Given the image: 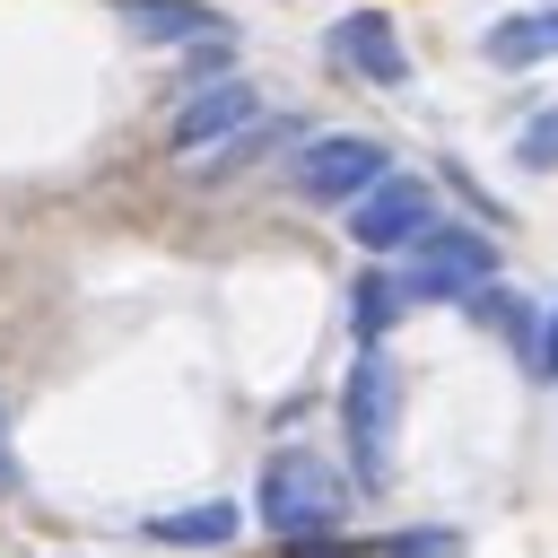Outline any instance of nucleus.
Wrapping results in <instances>:
<instances>
[{
	"label": "nucleus",
	"instance_id": "obj_1",
	"mask_svg": "<svg viewBox=\"0 0 558 558\" xmlns=\"http://www.w3.org/2000/svg\"><path fill=\"white\" fill-rule=\"evenodd\" d=\"M392 436H401V375H392V357L375 340L340 375V445H349V480L357 488H384L392 480Z\"/></svg>",
	"mask_w": 558,
	"mask_h": 558
},
{
	"label": "nucleus",
	"instance_id": "obj_2",
	"mask_svg": "<svg viewBox=\"0 0 558 558\" xmlns=\"http://www.w3.org/2000/svg\"><path fill=\"white\" fill-rule=\"evenodd\" d=\"M253 506H262V523H270L279 541H314V532H331V523H340L349 480H340V462H323L314 445H279V453L262 462Z\"/></svg>",
	"mask_w": 558,
	"mask_h": 558
},
{
	"label": "nucleus",
	"instance_id": "obj_3",
	"mask_svg": "<svg viewBox=\"0 0 558 558\" xmlns=\"http://www.w3.org/2000/svg\"><path fill=\"white\" fill-rule=\"evenodd\" d=\"M488 279H497V244H488L480 227H445V218H436V227L410 244V262H401L410 305H471Z\"/></svg>",
	"mask_w": 558,
	"mask_h": 558
},
{
	"label": "nucleus",
	"instance_id": "obj_4",
	"mask_svg": "<svg viewBox=\"0 0 558 558\" xmlns=\"http://www.w3.org/2000/svg\"><path fill=\"white\" fill-rule=\"evenodd\" d=\"M392 174V157H384V140H366V131H331V140H305L296 148V166H288V183H296V201H314V209H349L366 183H384Z\"/></svg>",
	"mask_w": 558,
	"mask_h": 558
},
{
	"label": "nucleus",
	"instance_id": "obj_5",
	"mask_svg": "<svg viewBox=\"0 0 558 558\" xmlns=\"http://www.w3.org/2000/svg\"><path fill=\"white\" fill-rule=\"evenodd\" d=\"M244 122H262V96H253V78L218 70V78H192V96H183L174 122H166V148H174V157H209V148H227Z\"/></svg>",
	"mask_w": 558,
	"mask_h": 558
},
{
	"label": "nucleus",
	"instance_id": "obj_6",
	"mask_svg": "<svg viewBox=\"0 0 558 558\" xmlns=\"http://www.w3.org/2000/svg\"><path fill=\"white\" fill-rule=\"evenodd\" d=\"M427 227H436V192L418 174H384L349 201V244L357 253H410Z\"/></svg>",
	"mask_w": 558,
	"mask_h": 558
},
{
	"label": "nucleus",
	"instance_id": "obj_7",
	"mask_svg": "<svg viewBox=\"0 0 558 558\" xmlns=\"http://www.w3.org/2000/svg\"><path fill=\"white\" fill-rule=\"evenodd\" d=\"M323 52L349 70V78H366V87H401L410 78V52H401V26L384 17V9H349L331 35H323Z\"/></svg>",
	"mask_w": 558,
	"mask_h": 558
},
{
	"label": "nucleus",
	"instance_id": "obj_8",
	"mask_svg": "<svg viewBox=\"0 0 558 558\" xmlns=\"http://www.w3.org/2000/svg\"><path fill=\"white\" fill-rule=\"evenodd\" d=\"M122 26L140 44H227V17L209 0H122Z\"/></svg>",
	"mask_w": 558,
	"mask_h": 558
},
{
	"label": "nucleus",
	"instance_id": "obj_9",
	"mask_svg": "<svg viewBox=\"0 0 558 558\" xmlns=\"http://www.w3.org/2000/svg\"><path fill=\"white\" fill-rule=\"evenodd\" d=\"M480 52L497 70H532V61H558V9H523V17H497L480 35Z\"/></svg>",
	"mask_w": 558,
	"mask_h": 558
},
{
	"label": "nucleus",
	"instance_id": "obj_10",
	"mask_svg": "<svg viewBox=\"0 0 558 558\" xmlns=\"http://www.w3.org/2000/svg\"><path fill=\"white\" fill-rule=\"evenodd\" d=\"M401 314H410L401 270H357V279H349V331H357V349H375V340H384Z\"/></svg>",
	"mask_w": 558,
	"mask_h": 558
},
{
	"label": "nucleus",
	"instance_id": "obj_11",
	"mask_svg": "<svg viewBox=\"0 0 558 558\" xmlns=\"http://www.w3.org/2000/svg\"><path fill=\"white\" fill-rule=\"evenodd\" d=\"M235 506L227 497H209V506H174V514H148V541H166V549H218V541H235Z\"/></svg>",
	"mask_w": 558,
	"mask_h": 558
},
{
	"label": "nucleus",
	"instance_id": "obj_12",
	"mask_svg": "<svg viewBox=\"0 0 558 558\" xmlns=\"http://www.w3.org/2000/svg\"><path fill=\"white\" fill-rule=\"evenodd\" d=\"M279 140H288V122H244V131H235L227 148H209V157H201V174H209V183H227V174H244V166H262V157H270Z\"/></svg>",
	"mask_w": 558,
	"mask_h": 558
},
{
	"label": "nucleus",
	"instance_id": "obj_13",
	"mask_svg": "<svg viewBox=\"0 0 558 558\" xmlns=\"http://www.w3.org/2000/svg\"><path fill=\"white\" fill-rule=\"evenodd\" d=\"M384 558H462V532L453 523H410L384 541Z\"/></svg>",
	"mask_w": 558,
	"mask_h": 558
},
{
	"label": "nucleus",
	"instance_id": "obj_14",
	"mask_svg": "<svg viewBox=\"0 0 558 558\" xmlns=\"http://www.w3.org/2000/svg\"><path fill=\"white\" fill-rule=\"evenodd\" d=\"M514 166H532V174H549V166H558V105H541V113L514 131Z\"/></svg>",
	"mask_w": 558,
	"mask_h": 558
},
{
	"label": "nucleus",
	"instance_id": "obj_15",
	"mask_svg": "<svg viewBox=\"0 0 558 558\" xmlns=\"http://www.w3.org/2000/svg\"><path fill=\"white\" fill-rule=\"evenodd\" d=\"M532 375L541 384H558V305L541 314V331H532Z\"/></svg>",
	"mask_w": 558,
	"mask_h": 558
},
{
	"label": "nucleus",
	"instance_id": "obj_16",
	"mask_svg": "<svg viewBox=\"0 0 558 558\" xmlns=\"http://www.w3.org/2000/svg\"><path fill=\"white\" fill-rule=\"evenodd\" d=\"M0 488H9V418H0Z\"/></svg>",
	"mask_w": 558,
	"mask_h": 558
}]
</instances>
